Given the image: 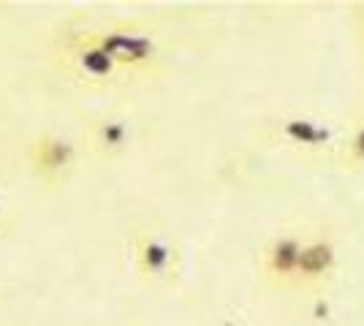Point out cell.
<instances>
[{"mask_svg": "<svg viewBox=\"0 0 364 326\" xmlns=\"http://www.w3.org/2000/svg\"><path fill=\"white\" fill-rule=\"evenodd\" d=\"M304 239H307L304 232H283L264 245L261 272H264L269 286H274V288H296Z\"/></svg>", "mask_w": 364, "mask_h": 326, "instance_id": "6da1fadb", "label": "cell"}, {"mask_svg": "<svg viewBox=\"0 0 364 326\" xmlns=\"http://www.w3.org/2000/svg\"><path fill=\"white\" fill-rule=\"evenodd\" d=\"M340 264V250L329 232H310L304 239L296 288H321L326 280H332Z\"/></svg>", "mask_w": 364, "mask_h": 326, "instance_id": "7a4b0ae2", "label": "cell"}, {"mask_svg": "<svg viewBox=\"0 0 364 326\" xmlns=\"http://www.w3.org/2000/svg\"><path fill=\"white\" fill-rule=\"evenodd\" d=\"M139 259H141V269L150 278H164L171 269V248L161 237H147L139 245Z\"/></svg>", "mask_w": 364, "mask_h": 326, "instance_id": "3957f363", "label": "cell"}, {"mask_svg": "<svg viewBox=\"0 0 364 326\" xmlns=\"http://www.w3.org/2000/svg\"><path fill=\"white\" fill-rule=\"evenodd\" d=\"M340 158L346 166L364 169V117L350 125L346 139L340 141Z\"/></svg>", "mask_w": 364, "mask_h": 326, "instance_id": "277c9868", "label": "cell"}, {"mask_svg": "<svg viewBox=\"0 0 364 326\" xmlns=\"http://www.w3.org/2000/svg\"><path fill=\"white\" fill-rule=\"evenodd\" d=\"M359 19H362V36H364V6H362V11H359Z\"/></svg>", "mask_w": 364, "mask_h": 326, "instance_id": "5b68a950", "label": "cell"}]
</instances>
